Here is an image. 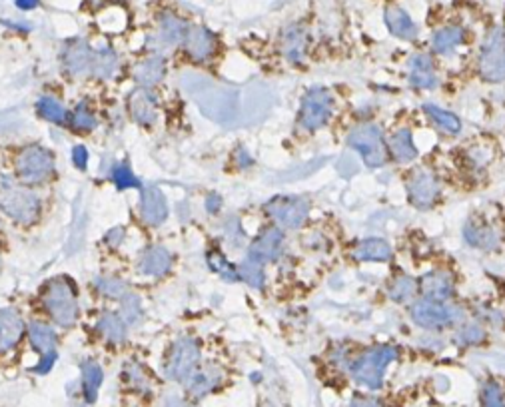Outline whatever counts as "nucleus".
Listing matches in <instances>:
<instances>
[{"mask_svg":"<svg viewBox=\"0 0 505 407\" xmlns=\"http://www.w3.org/2000/svg\"><path fill=\"white\" fill-rule=\"evenodd\" d=\"M0 210L18 224L34 222L40 214V200L32 188L0 174Z\"/></svg>","mask_w":505,"mask_h":407,"instance_id":"1","label":"nucleus"},{"mask_svg":"<svg viewBox=\"0 0 505 407\" xmlns=\"http://www.w3.org/2000/svg\"><path fill=\"white\" fill-rule=\"evenodd\" d=\"M42 304L49 311L50 320L60 328H72L80 316L75 284L64 276L46 282L42 290Z\"/></svg>","mask_w":505,"mask_h":407,"instance_id":"2","label":"nucleus"},{"mask_svg":"<svg viewBox=\"0 0 505 407\" xmlns=\"http://www.w3.org/2000/svg\"><path fill=\"white\" fill-rule=\"evenodd\" d=\"M397 358V349L392 346H378L366 349L359 358L352 363V377L357 383L370 387V389H380L383 383V373L385 368Z\"/></svg>","mask_w":505,"mask_h":407,"instance_id":"3","label":"nucleus"},{"mask_svg":"<svg viewBox=\"0 0 505 407\" xmlns=\"http://www.w3.org/2000/svg\"><path fill=\"white\" fill-rule=\"evenodd\" d=\"M200 344L194 337H180L168 349L164 359V375L170 382L184 383L200 368Z\"/></svg>","mask_w":505,"mask_h":407,"instance_id":"4","label":"nucleus"},{"mask_svg":"<svg viewBox=\"0 0 505 407\" xmlns=\"http://www.w3.org/2000/svg\"><path fill=\"white\" fill-rule=\"evenodd\" d=\"M16 178L26 186L42 184L54 172V156L42 146H26L14 160Z\"/></svg>","mask_w":505,"mask_h":407,"instance_id":"5","label":"nucleus"},{"mask_svg":"<svg viewBox=\"0 0 505 407\" xmlns=\"http://www.w3.org/2000/svg\"><path fill=\"white\" fill-rule=\"evenodd\" d=\"M333 112V98L330 94V90L326 88H312L308 90V94L302 100V106H300V116H298V124L309 130V132H316L324 128L330 116Z\"/></svg>","mask_w":505,"mask_h":407,"instance_id":"6","label":"nucleus"},{"mask_svg":"<svg viewBox=\"0 0 505 407\" xmlns=\"http://www.w3.org/2000/svg\"><path fill=\"white\" fill-rule=\"evenodd\" d=\"M266 214L280 228L298 230L308 220L309 202L300 196H278L266 204Z\"/></svg>","mask_w":505,"mask_h":407,"instance_id":"7","label":"nucleus"},{"mask_svg":"<svg viewBox=\"0 0 505 407\" xmlns=\"http://www.w3.org/2000/svg\"><path fill=\"white\" fill-rule=\"evenodd\" d=\"M347 144L362 154L368 168H380L385 164L383 134L380 126H376V124L357 126L356 130L347 136Z\"/></svg>","mask_w":505,"mask_h":407,"instance_id":"8","label":"nucleus"},{"mask_svg":"<svg viewBox=\"0 0 505 407\" xmlns=\"http://www.w3.org/2000/svg\"><path fill=\"white\" fill-rule=\"evenodd\" d=\"M480 75L490 82L505 80V32L493 28L485 38L480 56Z\"/></svg>","mask_w":505,"mask_h":407,"instance_id":"9","label":"nucleus"},{"mask_svg":"<svg viewBox=\"0 0 505 407\" xmlns=\"http://www.w3.org/2000/svg\"><path fill=\"white\" fill-rule=\"evenodd\" d=\"M409 316L414 323H418L419 328H428V330H437L445 328L449 323L459 318V311L452 306H447L445 302H433V299H418L411 304Z\"/></svg>","mask_w":505,"mask_h":407,"instance_id":"10","label":"nucleus"},{"mask_svg":"<svg viewBox=\"0 0 505 407\" xmlns=\"http://www.w3.org/2000/svg\"><path fill=\"white\" fill-rule=\"evenodd\" d=\"M440 192H442V188H440L437 178L428 170H416L407 180V200L411 206H416L419 210L431 208L437 202Z\"/></svg>","mask_w":505,"mask_h":407,"instance_id":"11","label":"nucleus"},{"mask_svg":"<svg viewBox=\"0 0 505 407\" xmlns=\"http://www.w3.org/2000/svg\"><path fill=\"white\" fill-rule=\"evenodd\" d=\"M224 382V370L216 363L200 366L182 385L190 399H202L212 392H216Z\"/></svg>","mask_w":505,"mask_h":407,"instance_id":"12","label":"nucleus"},{"mask_svg":"<svg viewBox=\"0 0 505 407\" xmlns=\"http://www.w3.org/2000/svg\"><path fill=\"white\" fill-rule=\"evenodd\" d=\"M92 58L94 52L87 40H70L62 52V68L70 78H84L92 75Z\"/></svg>","mask_w":505,"mask_h":407,"instance_id":"13","label":"nucleus"},{"mask_svg":"<svg viewBox=\"0 0 505 407\" xmlns=\"http://www.w3.org/2000/svg\"><path fill=\"white\" fill-rule=\"evenodd\" d=\"M283 246V232L278 226H270V228H264L254 242L250 244L248 250V258L256 259L260 264H268L274 259L280 258Z\"/></svg>","mask_w":505,"mask_h":407,"instance_id":"14","label":"nucleus"},{"mask_svg":"<svg viewBox=\"0 0 505 407\" xmlns=\"http://www.w3.org/2000/svg\"><path fill=\"white\" fill-rule=\"evenodd\" d=\"M28 340L42 358L37 371L40 373L49 371L52 368V361L56 359V333L52 332V328H49L46 323L34 321L28 325Z\"/></svg>","mask_w":505,"mask_h":407,"instance_id":"15","label":"nucleus"},{"mask_svg":"<svg viewBox=\"0 0 505 407\" xmlns=\"http://www.w3.org/2000/svg\"><path fill=\"white\" fill-rule=\"evenodd\" d=\"M182 44L186 54L194 62H206L216 52V37L204 26H190Z\"/></svg>","mask_w":505,"mask_h":407,"instance_id":"16","label":"nucleus"},{"mask_svg":"<svg viewBox=\"0 0 505 407\" xmlns=\"http://www.w3.org/2000/svg\"><path fill=\"white\" fill-rule=\"evenodd\" d=\"M140 216L148 226H160L168 218V202L156 186L142 188Z\"/></svg>","mask_w":505,"mask_h":407,"instance_id":"17","label":"nucleus"},{"mask_svg":"<svg viewBox=\"0 0 505 407\" xmlns=\"http://www.w3.org/2000/svg\"><path fill=\"white\" fill-rule=\"evenodd\" d=\"M25 332V321L14 309H0V354H6L18 346Z\"/></svg>","mask_w":505,"mask_h":407,"instance_id":"18","label":"nucleus"},{"mask_svg":"<svg viewBox=\"0 0 505 407\" xmlns=\"http://www.w3.org/2000/svg\"><path fill=\"white\" fill-rule=\"evenodd\" d=\"M128 112L132 120L140 126H152L156 122V102L148 88H138L128 96Z\"/></svg>","mask_w":505,"mask_h":407,"instance_id":"19","label":"nucleus"},{"mask_svg":"<svg viewBox=\"0 0 505 407\" xmlns=\"http://www.w3.org/2000/svg\"><path fill=\"white\" fill-rule=\"evenodd\" d=\"M418 288L426 299L433 302H445L447 297L454 294V280L449 273L445 271H430L419 280Z\"/></svg>","mask_w":505,"mask_h":407,"instance_id":"20","label":"nucleus"},{"mask_svg":"<svg viewBox=\"0 0 505 407\" xmlns=\"http://www.w3.org/2000/svg\"><path fill=\"white\" fill-rule=\"evenodd\" d=\"M120 380H122V387L126 394L142 395V397L152 394V377L148 371L136 361L124 363Z\"/></svg>","mask_w":505,"mask_h":407,"instance_id":"21","label":"nucleus"},{"mask_svg":"<svg viewBox=\"0 0 505 407\" xmlns=\"http://www.w3.org/2000/svg\"><path fill=\"white\" fill-rule=\"evenodd\" d=\"M140 273L152 276V278H160L166 271L172 268V254L162 246L148 247L138 261Z\"/></svg>","mask_w":505,"mask_h":407,"instance_id":"22","label":"nucleus"},{"mask_svg":"<svg viewBox=\"0 0 505 407\" xmlns=\"http://www.w3.org/2000/svg\"><path fill=\"white\" fill-rule=\"evenodd\" d=\"M166 75V62L162 56H150L144 60L136 62L132 68V76L140 84V88H152L160 82Z\"/></svg>","mask_w":505,"mask_h":407,"instance_id":"23","label":"nucleus"},{"mask_svg":"<svg viewBox=\"0 0 505 407\" xmlns=\"http://www.w3.org/2000/svg\"><path fill=\"white\" fill-rule=\"evenodd\" d=\"M385 25L390 28V32L397 38L414 40L418 37V26L414 25L411 16L399 6H388L385 8Z\"/></svg>","mask_w":505,"mask_h":407,"instance_id":"24","label":"nucleus"},{"mask_svg":"<svg viewBox=\"0 0 505 407\" xmlns=\"http://www.w3.org/2000/svg\"><path fill=\"white\" fill-rule=\"evenodd\" d=\"M188 28H190V26L186 25L180 16H176V14L172 13L164 14L160 18V22H158V40H160L164 46L182 44Z\"/></svg>","mask_w":505,"mask_h":407,"instance_id":"25","label":"nucleus"},{"mask_svg":"<svg viewBox=\"0 0 505 407\" xmlns=\"http://www.w3.org/2000/svg\"><path fill=\"white\" fill-rule=\"evenodd\" d=\"M388 150L392 154V158L395 162H402V164H407V162H414L418 158V148L411 140V132L409 130H397L394 134L388 138Z\"/></svg>","mask_w":505,"mask_h":407,"instance_id":"26","label":"nucleus"},{"mask_svg":"<svg viewBox=\"0 0 505 407\" xmlns=\"http://www.w3.org/2000/svg\"><path fill=\"white\" fill-rule=\"evenodd\" d=\"M308 49V34L300 26H290L282 37V54L286 60L300 62Z\"/></svg>","mask_w":505,"mask_h":407,"instance_id":"27","label":"nucleus"},{"mask_svg":"<svg viewBox=\"0 0 505 407\" xmlns=\"http://www.w3.org/2000/svg\"><path fill=\"white\" fill-rule=\"evenodd\" d=\"M96 330L106 337V342L112 346H120L126 342L128 328H126V321L118 314H112V311L102 314L100 320L96 321Z\"/></svg>","mask_w":505,"mask_h":407,"instance_id":"28","label":"nucleus"},{"mask_svg":"<svg viewBox=\"0 0 505 407\" xmlns=\"http://www.w3.org/2000/svg\"><path fill=\"white\" fill-rule=\"evenodd\" d=\"M354 258L359 261H385L392 258V247L380 238H368L357 242L354 247Z\"/></svg>","mask_w":505,"mask_h":407,"instance_id":"29","label":"nucleus"},{"mask_svg":"<svg viewBox=\"0 0 505 407\" xmlns=\"http://www.w3.org/2000/svg\"><path fill=\"white\" fill-rule=\"evenodd\" d=\"M411 84L418 88H433L437 84V76L433 72V62L428 54H418L411 58Z\"/></svg>","mask_w":505,"mask_h":407,"instance_id":"30","label":"nucleus"},{"mask_svg":"<svg viewBox=\"0 0 505 407\" xmlns=\"http://www.w3.org/2000/svg\"><path fill=\"white\" fill-rule=\"evenodd\" d=\"M102 368L94 361H84L82 363V394L87 397V403H94L98 397V389L102 385Z\"/></svg>","mask_w":505,"mask_h":407,"instance_id":"31","label":"nucleus"},{"mask_svg":"<svg viewBox=\"0 0 505 407\" xmlns=\"http://www.w3.org/2000/svg\"><path fill=\"white\" fill-rule=\"evenodd\" d=\"M466 234V240L468 244H471L473 247H480V250H493L497 246V235L493 232L490 226L485 224H475L469 222L464 230Z\"/></svg>","mask_w":505,"mask_h":407,"instance_id":"32","label":"nucleus"},{"mask_svg":"<svg viewBox=\"0 0 505 407\" xmlns=\"http://www.w3.org/2000/svg\"><path fill=\"white\" fill-rule=\"evenodd\" d=\"M464 42V30L459 26H447L437 30L431 38V46L437 54H449Z\"/></svg>","mask_w":505,"mask_h":407,"instance_id":"33","label":"nucleus"},{"mask_svg":"<svg viewBox=\"0 0 505 407\" xmlns=\"http://www.w3.org/2000/svg\"><path fill=\"white\" fill-rule=\"evenodd\" d=\"M118 68H120V60H118V56H116L110 49L94 52V58H92V75L108 80V78H114V76H116Z\"/></svg>","mask_w":505,"mask_h":407,"instance_id":"34","label":"nucleus"},{"mask_svg":"<svg viewBox=\"0 0 505 407\" xmlns=\"http://www.w3.org/2000/svg\"><path fill=\"white\" fill-rule=\"evenodd\" d=\"M418 294V282L409 276H397L388 285V296L394 299L395 304H406L411 302Z\"/></svg>","mask_w":505,"mask_h":407,"instance_id":"35","label":"nucleus"},{"mask_svg":"<svg viewBox=\"0 0 505 407\" xmlns=\"http://www.w3.org/2000/svg\"><path fill=\"white\" fill-rule=\"evenodd\" d=\"M423 110H426V114L435 122V126H437L440 130L447 132V134H457V132L461 130V120L457 118L456 114L442 110V108H437V106H433V104H426Z\"/></svg>","mask_w":505,"mask_h":407,"instance_id":"36","label":"nucleus"},{"mask_svg":"<svg viewBox=\"0 0 505 407\" xmlns=\"http://www.w3.org/2000/svg\"><path fill=\"white\" fill-rule=\"evenodd\" d=\"M238 276L242 282H246L252 288H262L266 282V273H264V264H260L256 259L246 258L238 266Z\"/></svg>","mask_w":505,"mask_h":407,"instance_id":"37","label":"nucleus"},{"mask_svg":"<svg viewBox=\"0 0 505 407\" xmlns=\"http://www.w3.org/2000/svg\"><path fill=\"white\" fill-rule=\"evenodd\" d=\"M37 108H38V114H40L44 120H49V122H54V124L68 122V112H66V108L62 106L58 100L50 98V96H44V98L38 100Z\"/></svg>","mask_w":505,"mask_h":407,"instance_id":"38","label":"nucleus"},{"mask_svg":"<svg viewBox=\"0 0 505 407\" xmlns=\"http://www.w3.org/2000/svg\"><path fill=\"white\" fill-rule=\"evenodd\" d=\"M94 288L98 290L102 296L112 297V299H122V297L128 294L126 282H122L120 278H114V276L96 278V280H94Z\"/></svg>","mask_w":505,"mask_h":407,"instance_id":"39","label":"nucleus"},{"mask_svg":"<svg viewBox=\"0 0 505 407\" xmlns=\"http://www.w3.org/2000/svg\"><path fill=\"white\" fill-rule=\"evenodd\" d=\"M70 126L75 128L76 132H90L98 126V120L94 116V112L88 108L87 104H78L75 112L70 114Z\"/></svg>","mask_w":505,"mask_h":407,"instance_id":"40","label":"nucleus"},{"mask_svg":"<svg viewBox=\"0 0 505 407\" xmlns=\"http://www.w3.org/2000/svg\"><path fill=\"white\" fill-rule=\"evenodd\" d=\"M208 264L212 270L216 271V273H220V276H222V278H226V280H232V282H238V280H240V276H238V268H236V266H232L228 259L224 258L220 252H210Z\"/></svg>","mask_w":505,"mask_h":407,"instance_id":"41","label":"nucleus"},{"mask_svg":"<svg viewBox=\"0 0 505 407\" xmlns=\"http://www.w3.org/2000/svg\"><path fill=\"white\" fill-rule=\"evenodd\" d=\"M481 403L483 407H505L504 389L495 382H487L481 389Z\"/></svg>","mask_w":505,"mask_h":407,"instance_id":"42","label":"nucleus"},{"mask_svg":"<svg viewBox=\"0 0 505 407\" xmlns=\"http://www.w3.org/2000/svg\"><path fill=\"white\" fill-rule=\"evenodd\" d=\"M122 311H124L122 320L126 321V323H136V321L142 318V304H140V297L128 292V294L122 297Z\"/></svg>","mask_w":505,"mask_h":407,"instance_id":"43","label":"nucleus"},{"mask_svg":"<svg viewBox=\"0 0 505 407\" xmlns=\"http://www.w3.org/2000/svg\"><path fill=\"white\" fill-rule=\"evenodd\" d=\"M112 180H114V184L118 186L120 190L138 188V186H140L138 178H136L134 172H132L128 166H118V168H114V172H112Z\"/></svg>","mask_w":505,"mask_h":407,"instance_id":"44","label":"nucleus"},{"mask_svg":"<svg viewBox=\"0 0 505 407\" xmlns=\"http://www.w3.org/2000/svg\"><path fill=\"white\" fill-rule=\"evenodd\" d=\"M485 337L483 328H480L478 323H468L466 328H461L457 332V342L466 344V346H473V344H480L481 340Z\"/></svg>","mask_w":505,"mask_h":407,"instance_id":"45","label":"nucleus"},{"mask_svg":"<svg viewBox=\"0 0 505 407\" xmlns=\"http://www.w3.org/2000/svg\"><path fill=\"white\" fill-rule=\"evenodd\" d=\"M72 160L78 170H87L88 166V150L84 146H75L72 150Z\"/></svg>","mask_w":505,"mask_h":407,"instance_id":"46","label":"nucleus"},{"mask_svg":"<svg viewBox=\"0 0 505 407\" xmlns=\"http://www.w3.org/2000/svg\"><path fill=\"white\" fill-rule=\"evenodd\" d=\"M124 242V228H114L106 234V244L110 247H118Z\"/></svg>","mask_w":505,"mask_h":407,"instance_id":"47","label":"nucleus"},{"mask_svg":"<svg viewBox=\"0 0 505 407\" xmlns=\"http://www.w3.org/2000/svg\"><path fill=\"white\" fill-rule=\"evenodd\" d=\"M352 407H382V403L373 397H366V395H356L352 399Z\"/></svg>","mask_w":505,"mask_h":407,"instance_id":"48","label":"nucleus"},{"mask_svg":"<svg viewBox=\"0 0 505 407\" xmlns=\"http://www.w3.org/2000/svg\"><path fill=\"white\" fill-rule=\"evenodd\" d=\"M220 206H222V198L216 196V194H210L208 200H206V208H208L210 214H216V212L220 210Z\"/></svg>","mask_w":505,"mask_h":407,"instance_id":"49","label":"nucleus"},{"mask_svg":"<svg viewBox=\"0 0 505 407\" xmlns=\"http://www.w3.org/2000/svg\"><path fill=\"white\" fill-rule=\"evenodd\" d=\"M37 4L38 0H16V6L23 8V11H30V8H34Z\"/></svg>","mask_w":505,"mask_h":407,"instance_id":"50","label":"nucleus"}]
</instances>
